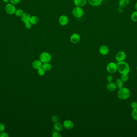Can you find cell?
Wrapping results in <instances>:
<instances>
[{"instance_id":"36","label":"cell","mask_w":137,"mask_h":137,"mask_svg":"<svg viewBox=\"0 0 137 137\" xmlns=\"http://www.w3.org/2000/svg\"><path fill=\"white\" fill-rule=\"evenodd\" d=\"M135 9L136 10V11H137V1L136 2V3L135 4Z\"/></svg>"},{"instance_id":"13","label":"cell","mask_w":137,"mask_h":137,"mask_svg":"<svg viewBox=\"0 0 137 137\" xmlns=\"http://www.w3.org/2000/svg\"><path fill=\"white\" fill-rule=\"evenodd\" d=\"M117 88V87L116 85V84L112 82H109L106 85L107 89L111 92H113L116 91Z\"/></svg>"},{"instance_id":"12","label":"cell","mask_w":137,"mask_h":137,"mask_svg":"<svg viewBox=\"0 0 137 137\" xmlns=\"http://www.w3.org/2000/svg\"><path fill=\"white\" fill-rule=\"evenodd\" d=\"M73 2L76 7H82L86 5L87 0H73Z\"/></svg>"},{"instance_id":"17","label":"cell","mask_w":137,"mask_h":137,"mask_svg":"<svg viewBox=\"0 0 137 137\" xmlns=\"http://www.w3.org/2000/svg\"><path fill=\"white\" fill-rule=\"evenodd\" d=\"M130 3V0H119L118 4L119 7H126L128 6Z\"/></svg>"},{"instance_id":"24","label":"cell","mask_w":137,"mask_h":137,"mask_svg":"<svg viewBox=\"0 0 137 137\" xmlns=\"http://www.w3.org/2000/svg\"><path fill=\"white\" fill-rule=\"evenodd\" d=\"M131 116L134 120L137 121V109L133 110Z\"/></svg>"},{"instance_id":"25","label":"cell","mask_w":137,"mask_h":137,"mask_svg":"<svg viewBox=\"0 0 137 137\" xmlns=\"http://www.w3.org/2000/svg\"><path fill=\"white\" fill-rule=\"evenodd\" d=\"M37 73H38V74L40 76H43V75H45V71L44 70V69H43L42 68H41L38 69V71H37Z\"/></svg>"},{"instance_id":"32","label":"cell","mask_w":137,"mask_h":137,"mask_svg":"<svg viewBox=\"0 0 137 137\" xmlns=\"http://www.w3.org/2000/svg\"><path fill=\"white\" fill-rule=\"evenodd\" d=\"M5 126L3 123H0V132H2L5 130Z\"/></svg>"},{"instance_id":"33","label":"cell","mask_w":137,"mask_h":137,"mask_svg":"<svg viewBox=\"0 0 137 137\" xmlns=\"http://www.w3.org/2000/svg\"><path fill=\"white\" fill-rule=\"evenodd\" d=\"M106 79L108 82H111L113 80V78L111 75H109L107 77Z\"/></svg>"},{"instance_id":"18","label":"cell","mask_w":137,"mask_h":137,"mask_svg":"<svg viewBox=\"0 0 137 137\" xmlns=\"http://www.w3.org/2000/svg\"><path fill=\"white\" fill-rule=\"evenodd\" d=\"M123 82H124L121 79V78L120 79L119 78V79H116L115 84L117 87L119 88V89L123 87V85H124Z\"/></svg>"},{"instance_id":"37","label":"cell","mask_w":137,"mask_h":137,"mask_svg":"<svg viewBox=\"0 0 137 137\" xmlns=\"http://www.w3.org/2000/svg\"><path fill=\"white\" fill-rule=\"evenodd\" d=\"M3 1L5 2H8L10 1V0H3Z\"/></svg>"},{"instance_id":"15","label":"cell","mask_w":137,"mask_h":137,"mask_svg":"<svg viewBox=\"0 0 137 137\" xmlns=\"http://www.w3.org/2000/svg\"><path fill=\"white\" fill-rule=\"evenodd\" d=\"M31 16L30 14L27 13H24L21 17V19L24 23H27L30 22L31 19Z\"/></svg>"},{"instance_id":"30","label":"cell","mask_w":137,"mask_h":137,"mask_svg":"<svg viewBox=\"0 0 137 137\" xmlns=\"http://www.w3.org/2000/svg\"><path fill=\"white\" fill-rule=\"evenodd\" d=\"M32 24L30 23V22H28L27 23H25V27L27 29H30L32 27Z\"/></svg>"},{"instance_id":"8","label":"cell","mask_w":137,"mask_h":137,"mask_svg":"<svg viewBox=\"0 0 137 137\" xmlns=\"http://www.w3.org/2000/svg\"><path fill=\"white\" fill-rule=\"evenodd\" d=\"M69 19L68 16L65 15H62L59 17V23L62 26H65L68 23Z\"/></svg>"},{"instance_id":"10","label":"cell","mask_w":137,"mask_h":137,"mask_svg":"<svg viewBox=\"0 0 137 137\" xmlns=\"http://www.w3.org/2000/svg\"><path fill=\"white\" fill-rule=\"evenodd\" d=\"M63 124L64 128L68 130H71L74 127V123L72 121L70 120L65 121Z\"/></svg>"},{"instance_id":"9","label":"cell","mask_w":137,"mask_h":137,"mask_svg":"<svg viewBox=\"0 0 137 137\" xmlns=\"http://www.w3.org/2000/svg\"><path fill=\"white\" fill-rule=\"evenodd\" d=\"M70 41L74 44H76L79 42L80 40V36L77 33H74L70 37Z\"/></svg>"},{"instance_id":"31","label":"cell","mask_w":137,"mask_h":137,"mask_svg":"<svg viewBox=\"0 0 137 137\" xmlns=\"http://www.w3.org/2000/svg\"><path fill=\"white\" fill-rule=\"evenodd\" d=\"M21 0H10L11 3L13 5H17L20 2Z\"/></svg>"},{"instance_id":"22","label":"cell","mask_w":137,"mask_h":137,"mask_svg":"<svg viewBox=\"0 0 137 137\" xmlns=\"http://www.w3.org/2000/svg\"><path fill=\"white\" fill-rule=\"evenodd\" d=\"M131 20L134 22H137V11H135L131 13Z\"/></svg>"},{"instance_id":"6","label":"cell","mask_w":137,"mask_h":137,"mask_svg":"<svg viewBox=\"0 0 137 137\" xmlns=\"http://www.w3.org/2000/svg\"><path fill=\"white\" fill-rule=\"evenodd\" d=\"M126 54L122 51H118L116 55V59L117 62L123 61L126 58Z\"/></svg>"},{"instance_id":"38","label":"cell","mask_w":137,"mask_h":137,"mask_svg":"<svg viewBox=\"0 0 137 137\" xmlns=\"http://www.w3.org/2000/svg\"><path fill=\"white\" fill-rule=\"evenodd\" d=\"M136 70H137V67H136Z\"/></svg>"},{"instance_id":"20","label":"cell","mask_w":137,"mask_h":137,"mask_svg":"<svg viewBox=\"0 0 137 137\" xmlns=\"http://www.w3.org/2000/svg\"><path fill=\"white\" fill-rule=\"evenodd\" d=\"M39 21V19L36 16H33L31 17L30 20V23L33 25H35L37 24Z\"/></svg>"},{"instance_id":"19","label":"cell","mask_w":137,"mask_h":137,"mask_svg":"<svg viewBox=\"0 0 137 137\" xmlns=\"http://www.w3.org/2000/svg\"><path fill=\"white\" fill-rule=\"evenodd\" d=\"M53 128L54 130H55L56 131H60L62 130L63 129V125H62L61 123H55L54 125H53Z\"/></svg>"},{"instance_id":"35","label":"cell","mask_w":137,"mask_h":137,"mask_svg":"<svg viewBox=\"0 0 137 137\" xmlns=\"http://www.w3.org/2000/svg\"><path fill=\"white\" fill-rule=\"evenodd\" d=\"M123 7H119L117 9V11L119 13H123Z\"/></svg>"},{"instance_id":"27","label":"cell","mask_w":137,"mask_h":137,"mask_svg":"<svg viewBox=\"0 0 137 137\" xmlns=\"http://www.w3.org/2000/svg\"><path fill=\"white\" fill-rule=\"evenodd\" d=\"M121 79L123 82H126L129 79V76L128 74H122Z\"/></svg>"},{"instance_id":"5","label":"cell","mask_w":137,"mask_h":137,"mask_svg":"<svg viewBox=\"0 0 137 137\" xmlns=\"http://www.w3.org/2000/svg\"><path fill=\"white\" fill-rule=\"evenodd\" d=\"M107 70L110 74H114L117 70V65L114 62H110L107 66Z\"/></svg>"},{"instance_id":"21","label":"cell","mask_w":137,"mask_h":137,"mask_svg":"<svg viewBox=\"0 0 137 137\" xmlns=\"http://www.w3.org/2000/svg\"><path fill=\"white\" fill-rule=\"evenodd\" d=\"M42 68L45 70V71H48L51 70L52 68V66L50 64L48 63H45L43 64Z\"/></svg>"},{"instance_id":"7","label":"cell","mask_w":137,"mask_h":137,"mask_svg":"<svg viewBox=\"0 0 137 137\" xmlns=\"http://www.w3.org/2000/svg\"><path fill=\"white\" fill-rule=\"evenodd\" d=\"M5 10L6 13L9 14H14L15 12V7L12 4H8L5 7Z\"/></svg>"},{"instance_id":"4","label":"cell","mask_w":137,"mask_h":137,"mask_svg":"<svg viewBox=\"0 0 137 137\" xmlns=\"http://www.w3.org/2000/svg\"><path fill=\"white\" fill-rule=\"evenodd\" d=\"M40 61L42 63H48L51 61V57L50 54L47 52H43L39 56Z\"/></svg>"},{"instance_id":"11","label":"cell","mask_w":137,"mask_h":137,"mask_svg":"<svg viewBox=\"0 0 137 137\" xmlns=\"http://www.w3.org/2000/svg\"><path fill=\"white\" fill-rule=\"evenodd\" d=\"M99 52L102 55H106L109 52V48L108 46L102 45L100 47L99 50Z\"/></svg>"},{"instance_id":"3","label":"cell","mask_w":137,"mask_h":137,"mask_svg":"<svg viewBox=\"0 0 137 137\" xmlns=\"http://www.w3.org/2000/svg\"><path fill=\"white\" fill-rule=\"evenodd\" d=\"M84 14V10L82 7H76L73 8L72 11V14L76 18H81L83 17Z\"/></svg>"},{"instance_id":"29","label":"cell","mask_w":137,"mask_h":137,"mask_svg":"<svg viewBox=\"0 0 137 137\" xmlns=\"http://www.w3.org/2000/svg\"><path fill=\"white\" fill-rule=\"evenodd\" d=\"M51 120H52V122H53L54 123H57V122H58V121H59V118H58V116L54 115L52 116Z\"/></svg>"},{"instance_id":"16","label":"cell","mask_w":137,"mask_h":137,"mask_svg":"<svg viewBox=\"0 0 137 137\" xmlns=\"http://www.w3.org/2000/svg\"><path fill=\"white\" fill-rule=\"evenodd\" d=\"M103 0H88V2L91 5L94 7L99 6L102 4Z\"/></svg>"},{"instance_id":"28","label":"cell","mask_w":137,"mask_h":137,"mask_svg":"<svg viewBox=\"0 0 137 137\" xmlns=\"http://www.w3.org/2000/svg\"><path fill=\"white\" fill-rule=\"evenodd\" d=\"M131 107L132 110L137 109V102L133 101L131 104Z\"/></svg>"},{"instance_id":"23","label":"cell","mask_w":137,"mask_h":137,"mask_svg":"<svg viewBox=\"0 0 137 137\" xmlns=\"http://www.w3.org/2000/svg\"><path fill=\"white\" fill-rule=\"evenodd\" d=\"M23 13H24L23 10L21 9H18L16 10L14 14H15L17 16V17H21Z\"/></svg>"},{"instance_id":"34","label":"cell","mask_w":137,"mask_h":137,"mask_svg":"<svg viewBox=\"0 0 137 137\" xmlns=\"http://www.w3.org/2000/svg\"><path fill=\"white\" fill-rule=\"evenodd\" d=\"M9 136L8 134L5 132H2L0 134V137H8Z\"/></svg>"},{"instance_id":"26","label":"cell","mask_w":137,"mask_h":137,"mask_svg":"<svg viewBox=\"0 0 137 137\" xmlns=\"http://www.w3.org/2000/svg\"><path fill=\"white\" fill-rule=\"evenodd\" d=\"M53 135L52 136L53 137H61L62 136L60 133L58 132V131H56L55 130H52Z\"/></svg>"},{"instance_id":"2","label":"cell","mask_w":137,"mask_h":137,"mask_svg":"<svg viewBox=\"0 0 137 137\" xmlns=\"http://www.w3.org/2000/svg\"><path fill=\"white\" fill-rule=\"evenodd\" d=\"M131 92L130 90L126 87H122L119 89L117 93V96L122 100H126L130 97Z\"/></svg>"},{"instance_id":"14","label":"cell","mask_w":137,"mask_h":137,"mask_svg":"<svg viewBox=\"0 0 137 137\" xmlns=\"http://www.w3.org/2000/svg\"><path fill=\"white\" fill-rule=\"evenodd\" d=\"M42 62L40 60H35L34 61H33L32 64V67L35 69H38L39 68H42Z\"/></svg>"},{"instance_id":"1","label":"cell","mask_w":137,"mask_h":137,"mask_svg":"<svg viewBox=\"0 0 137 137\" xmlns=\"http://www.w3.org/2000/svg\"><path fill=\"white\" fill-rule=\"evenodd\" d=\"M117 68L118 72L121 74H128L130 72L129 64L125 61L117 62Z\"/></svg>"}]
</instances>
